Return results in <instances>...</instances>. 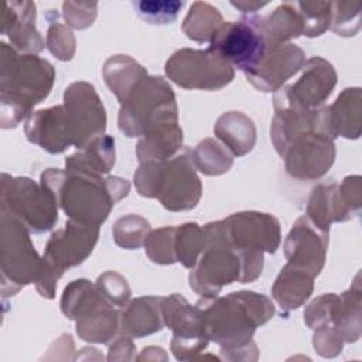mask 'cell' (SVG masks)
I'll list each match as a JSON object with an SVG mask.
<instances>
[{
  "label": "cell",
  "mask_w": 362,
  "mask_h": 362,
  "mask_svg": "<svg viewBox=\"0 0 362 362\" xmlns=\"http://www.w3.org/2000/svg\"><path fill=\"white\" fill-rule=\"evenodd\" d=\"M41 185L72 219L86 225L103 223L113 205L129 194L130 184L119 177L102 178L75 170L48 168Z\"/></svg>",
  "instance_id": "cell-1"
},
{
  "label": "cell",
  "mask_w": 362,
  "mask_h": 362,
  "mask_svg": "<svg viewBox=\"0 0 362 362\" xmlns=\"http://www.w3.org/2000/svg\"><path fill=\"white\" fill-rule=\"evenodd\" d=\"M201 328L204 335L221 345L223 351H240L250 345L256 327L274 314L272 301L255 291H236L226 297L204 298Z\"/></svg>",
  "instance_id": "cell-2"
},
{
  "label": "cell",
  "mask_w": 362,
  "mask_h": 362,
  "mask_svg": "<svg viewBox=\"0 0 362 362\" xmlns=\"http://www.w3.org/2000/svg\"><path fill=\"white\" fill-rule=\"evenodd\" d=\"M1 127H16L33 106L44 100L52 88L54 66L33 54L18 55L1 42Z\"/></svg>",
  "instance_id": "cell-3"
},
{
  "label": "cell",
  "mask_w": 362,
  "mask_h": 362,
  "mask_svg": "<svg viewBox=\"0 0 362 362\" xmlns=\"http://www.w3.org/2000/svg\"><path fill=\"white\" fill-rule=\"evenodd\" d=\"M134 185L140 195L158 198L168 211L192 209L202 191L189 150L171 160L140 164L134 173Z\"/></svg>",
  "instance_id": "cell-4"
},
{
  "label": "cell",
  "mask_w": 362,
  "mask_h": 362,
  "mask_svg": "<svg viewBox=\"0 0 362 362\" xmlns=\"http://www.w3.org/2000/svg\"><path fill=\"white\" fill-rule=\"evenodd\" d=\"M204 247L189 274L191 288L204 298H215L223 286L243 283V259L229 242L222 221L202 228Z\"/></svg>",
  "instance_id": "cell-5"
},
{
  "label": "cell",
  "mask_w": 362,
  "mask_h": 362,
  "mask_svg": "<svg viewBox=\"0 0 362 362\" xmlns=\"http://www.w3.org/2000/svg\"><path fill=\"white\" fill-rule=\"evenodd\" d=\"M1 212L21 222L30 232L49 230L58 221V205L52 195L31 178L1 175Z\"/></svg>",
  "instance_id": "cell-6"
},
{
  "label": "cell",
  "mask_w": 362,
  "mask_h": 362,
  "mask_svg": "<svg viewBox=\"0 0 362 362\" xmlns=\"http://www.w3.org/2000/svg\"><path fill=\"white\" fill-rule=\"evenodd\" d=\"M209 48L245 75L252 74L269 48L263 31V17L249 14L239 21H223L215 31Z\"/></svg>",
  "instance_id": "cell-7"
},
{
  "label": "cell",
  "mask_w": 362,
  "mask_h": 362,
  "mask_svg": "<svg viewBox=\"0 0 362 362\" xmlns=\"http://www.w3.org/2000/svg\"><path fill=\"white\" fill-rule=\"evenodd\" d=\"M165 74L181 88L216 90L232 82L235 69L211 48H182L168 58Z\"/></svg>",
  "instance_id": "cell-8"
},
{
  "label": "cell",
  "mask_w": 362,
  "mask_h": 362,
  "mask_svg": "<svg viewBox=\"0 0 362 362\" xmlns=\"http://www.w3.org/2000/svg\"><path fill=\"white\" fill-rule=\"evenodd\" d=\"M28 229L13 216L1 212V277L14 286L16 291L30 283H37L42 270V259L34 250Z\"/></svg>",
  "instance_id": "cell-9"
},
{
  "label": "cell",
  "mask_w": 362,
  "mask_h": 362,
  "mask_svg": "<svg viewBox=\"0 0 362 362\" xmlns=\"http://www.w3.org/2000/svg\"><path fill=\"white\" fill-rule=\"evenodd\" d=\"M301 76L274 93V109H315L331 95L337 83V72L321 57H313L303 65Z\"/></svg>",
  "instance_id": "cell-10"
},
{
  "label": "cell",
  "mask_w": 362,
  "mask_h": 362,
  "mask_svg": "<svg viewBox=\"0 0 362 362\" xmlns=\"http://www.w3.org/2000/svg\"><path fill=\"white\" fill-rule=\"evenodd\" d=\"M64 109L72 144L78 148L103 134L106 129L105 107L95 90L86 82H74L64 93Z\"/></svg>",
  "instance_id": "cell-11"
},
{
  "label": "cell",
  "mask_w": 362,
  "mask_h": 362,
  "mask_svg": "<svg viewBox=\"0 0 362 362\" xmlns=\"http://www.w3.org/2000/svg\"><path fill=\"white\" fill-rule=\"evenodd\" d=\"M174 99L173 89L161 76H146L122 102L119 110L120 132L127 137L143 136L153 115Z\"/></svg>",
  "instance_id": "cell-12"
},
{
  "label": "cell",
  "mask_w": 362,
  "mask_h": 362,
  "mask_svg": "<svg viewBox=\"0 0 362 362\" xmlns=\"http://www.w3.org/2000/svg\"><path fill=\"white\" fill-rule=\"evenodd\" d=\"M98 236L99 226L69 219L62 229L51 235L42 262L61 277L66 269L81 264L92 253Z\"/></svg>",
  "instance_id": "cell-13"
},
{
  "label": "cell",
  "mask_w": 362,
  "mask_h": 362,
  "mask_svg": "<svg viewBox=\"0 0 362 362\" xmlns=\"http://www.w3.org/2000/svg\"><path fill=\"white\" fill-rule=\"evenodd\" d=\"M286 170L300 180L322 177L335 160L334 139L311 130L296 137L283 154Z\"/></svg>",
  "instance_id": "cell-14"
},
{
  "label": "cell",
  "mask_w": 362,
  "mask_h": 362,
  "mask_svg": "<svg viewBox=\"0 0 362 362\" xmlns=\"http://www.w3.org/2000/svg\"><path fill=\"white\" fill-rule=\"evenodd\" d=\"M175 99L163 105L150 119L136 153L140 164L170 160L182 147Z\"/></svg>",
  "instance_id": "cell-15"
},
{
  "label": "cell",
  "mask_w": 362,
  "mask_h": 362,
  "mask_svg": "<svg viewBox=\"0 0 362 362\" xmlns=\"http://www.w3.org/2000/svg\"><path fill=\"white\" fill-rule=\"evenodd\" d=\"M232 246L274 253L280 243V223L270 214L238 212L222 221Z\"/></svg>",
  "instance_id": "cell-16"
},
{
  "label": "cell",
  "mask_w": 362,
  "mask_h": 362,
  "mask_svg": "<svg viewBox=\"0 0 362 362\" xmlns=\"http://www.w3.org/2000/svg\"><path fill=\"white\" fill-rule=\"evenodd\" d=\"M328 232L314 226L304 215L296 221L284 242L287 263L317 277L325 263Z\"/></svg>",
  "instance_id": "cell-17"
},
{
  "label": "cell",
  "mask_w": 362,
  "mask_h": 362,
  "mask_svg": "<svg viewBox=\"0 0 362 362\" xmlns=\"http://www.w3.org/2000/svg\"><path fill=\"white\" fill-rule=\"evenodd\" d=\"M305 64L304 51L291 44L284 42L267 48L264 58L259 66L249 75L247 81L262 92H276L283 83L296 75Z\"/></svg>",
  "instance_id": "cell-18"
},
{
  "label": "cell",
  "mask_w": 362,
  "mask_h": 362,
  "mask_svg": "<svg viewBox=\"0 0 362 362\" xmlns=\"http://www.w3.org/2000/svg\"><path fill=\"white\" fill-rule=\"evenodd\" d=\"M25 134L31 143L41 146L48 153L65 151L72 146V140L64 105L30 113L25 122Z\"/></svg>",
  "instance_id": "cell-19"
},
{
  "label": "cell",
  "mask_w": 362,
  "mask_h": 362,
  "mask_svg": "<svg viewBox=\"0 0 362 362\" xmlns=\"http://www.w3.org/2000/svg\"><path fill=\"white\" fill-rule=\"evenodd\" d=\"M1 33L11 44L24 52L35 54L44 49V41L35 28V4L33 1H6L1 11Z\"/></svg>",
  "instance_id": "cell-20"
},
{
  "label": "cell",
  "mask_w": 362,
  "mask_h": 362,
  "mask_svg": "<svg viewBox=\"0 0 362 362\" xmlns=\"http://www.w3.org/2000/svg\"><path fill=\"white\" fill-rule=\"evenodd\" d=\"M305 216L318 229L329 232L332 222H344L354 215L345 206L338 184H320L311 192Z\"/></svg>",
  "instance_id": "cell-21"
},
{
  "label": "cell",
  "mask_w": 362,
  "mask_h": 362,
  "mask_svg": "<svg viewBox=\"0 0 362 362\" xmlns=\"http://www.w3.org/2000/svg\"><path fill=\"white\" fill-rule=\"evenodd\" d=\"M163 297H140L133 300L122 314V329L130 337H144L163 329Z\"/></svg>",
  "instance_id": "cell-22"
},
{
  "label": "cell",
  "mask_w": 362,
  "mask_h": 362,
  "mask_svg": "<svg viewBox=\"0 0 362 362\" xmlns=\"http://www.w3.org/2000/svg\"><path fill=\"white\" fill-rule=\"evenodd\" d=\"M65 164L66 170L93 175L107 174L115 164V139L106 134L92 139L78 153L69 156Z\"/></svg>",
  "instance_id": "cell-23"
},
{
  "label": "cell",
  "mask_w": 362,
  "mask_h": 362,
  "mask_svg": "<svg viewBox=\"0 0 362 362\" xmlns=\"http://www.w3.org/2000/svg\"><path fill=\"white\" fill-rule=\"evenodd\" d=\"M215 136L222 140L233 156H245L256 141V129L253 122L240 112L223 113L215 123Z\"/></svg>",
  "instance_id": "cell-24"
},
{
  "label": "cell",
  "mask_w": 362,
  "mask_h": 362,
  "mask_svg": "<svg viewBox=\"0 0 362 362\" xmlns=\"http://www.w3.org/2000/svg\"><path fill=\"white\" fill-rule=\"evenodd\" d=\"M313 281L311 274L287 263L272 287V296L281 310L298 308L310 297Z\"/></svg>",
  "instance_id": "cell-25"
},
{
  "label": "cell",
  "mask_w": 362,
  "mask_h": 362,
  "mask_svg": "<svg viewBox=\"0 0 362 362\" xmlns=\"http://www.w3.org/2000/svg\"><path fill=\"white\" fill-rule=\"evenodd\" d=\"M361 89L348 88L328 107L329 124L334 136L358 139L361 134Z\"/></svg>",
  "instance_id": "cell-26"
},
{
  "label": "cell",
  "mask_w": 362,
  "mask_h": 362,
  "mask_svg": "<svg viewBox=\"0 0 362 362\" xmlns=\"http://www.w3.org/2000/svg\"><path fill=\"white\" fill-rule=\"evenodd\" d=\"M146 76V69L129 55L110 57L103 65L105 82L120 103Z\"/></svg>",
  "instance_id": "cell-27"
},
{
  "label": "cell",
  "mask_w": 362,
  "mask_h": 362,
  "mask_svg": "<svg viewBox=\"0 0 362 362\" xmlns=\"http://www.w3.org/2000/svg\"><path fill=\"white\" fill-rule=\"evenodd\" d=\"M263 31L267 45H279L303 35V20L293 1L280 4L272 14L263 17Z\"/></svg>",
  "instance_id": "cell-28"
},
{
  "label": "cell",
  "mask_w": 362,
  "mask_h": 362,
  "mask_svg": "<svg viewBox=\"0 0 362 362\" xmlns=\"http://www.w3.org/2000/svg\"><path fill=\"white\" fill-rule=\"evenodd\" d=\"M117 311L106 300L96 308L76 320L78 335L88 342L106 344L116 332Z\"/></svg>",
  "instance_id": "cell-29"
},
{
  "label": "cell",
  "mask_w": 362,
  "mask_h": 362,
  "mask_svg": "<svg viewBox=\"0 0 362 362\" xmlns=\"http://www.w3.org/2000/svg\"><path fill=\"white\" fill-rule=\"evenodd\" d=\"M334 328L346 342H355L361 335V288L359 276L354 286L339 297Z\"/></svg>",
  "instance_id": "cell-30"
},
{
  "label": "cell",
  "mask_w": 362,
  "mask_h": 362,
  "mask_svg": "<svg viewBox=\"0 0 362 362\" xmlns=\"http://www.w3.org/2000/svg\"><path fill=\"white\" fill-rule=\"evenodd\" d=\"M105 298L89 280L79 279L65 287L61 298V310L71 320H79L93 308H96Z\"/></svg>",
  "instance_id": "cell-31"
},
{
  "label": "cell",
  "mask_w": 362,
  "mask_h": 362,
  "mask_svg": "<svg viewBox=\"0 0 362 362\" xmlns=\"http://www.w3.org/2000/svg\"><path fill=\"white\" fill-rule=\"evenodd\" d=\"M223 24L219 10L209 3L195 1L182 23V31L197 42H211L215 31Z\"/></svg>",
  "instance_id": "cell-32"
},
{
  "label": "cell",
  "mask_w": 362,
  "mask_h": 362,
  "mask_svg": "<svg viewBox=\"0 0 362 362\" xmlns=\"http://www.w3.org/2000/svg\"><path fill=\"white\" fill-rule=\"evenodd\" d=\"M191 158L195 168L206 175L223 174L233 163L229 151L214 139H205L201 141L197 148L191 151Z\"/></svg>",
  "instance_id": "cell-33"
},
{
  "label": "cell",
  "mask_w": 362,
  "mask_h": 362,
  "mask_svg": "<svg viewBox=\"0 0 362 362\" xmlns=\"http://www.w3.org/2000/svg\"><path fill=\"white\" fill-rule=\"evenodd\" d=\"M204 247V233L198 223H184L175 228V257L182 266L192 269Z\"/></svg>",
  "instance_id": "cell-34"
},
{
  "label": "cell",
  "mask_w": 362,
  "mask_h": 362,
  "mask_svg": "<svg viewBox=\"0 0 362 362\" xmlns=\"http://www.w3.org/2000/svg\"><path fill=\"white\" fill-rule=\"evenodd\" d=\"M150 232L148 222L134 214L119 218L112 229L113 239L117 246L124 249H137L144 242Z\"/></svg>",
  "instance_id": "cell-35"
},
{
  "label": "cell",
  "mask_w": 362,
  "mask_h": 362,
  "mask_svg": "<svg viewBox=\"0 0 362 362\" xmlns=\"http://www.w3.org/2000/svg\"><path fill=\"white\" fill-rule=\"evenodd\" d=\"M132 4L139 17L146 23L153 25H167L177 20L178 13L185 3L180 0H139Z\"/></svg>",
  "instance_id": "cell-36"
},
{
  "label": "cell",
  "mask_w": 362,
  "mask_h": 362,
  "mask_svg": "<svg viewBox=\"0 0 362 362\" xmlns=\"http://www.w3.org/2000/svg\"><path fill=\"white\" fill-rule=\"evenodd\" d=\"M332 1H294L303 20V35L318 37L331 24Z\"/></svg>",
  "instance_id": "cell-37"
},
{
  "label": "cell",
  "mask_w": 362,
  "mask_h": 362,
  "mask_svg": "<svg viewBox=\"0 0 362 362\" xmlns=\"http://www.w3.org/2000/svg\"><path fill=\"white\" fill-rule=\"evenodd\" d=\"M175 228L164 226L148 232L144 246L148 259L158 264H173L177 262L175 249Z\"/></svg>",
  "instance_id": "cell-38"
},
{
  "label": "cell",
  "mask_w": 362,
  "mask_h": 362,
  "mask_svg": "<svg viewBox=\"0 0 362 362\" xmlns=\"http://www.w3.org/2000/svg\"><path fill=\"white\" fill-rule=\"evenodd\" d=\"M361 8L358 1H334L331 3V24L329 28L338 35L351 37L359 31Z\"/></svg>",
  "instance_id": "cell-39"
},
{
  "label": "cell",
  "mask_w": 362,
  "mask_h": 362,
  "mask_svg": "<svg viewBox=\"0 0 362 362\" xmlns=\"http://www.w3.org/2000/svg\"><path fill=\"white\" fill-rule=\"evenodd\" d=\"M338 304L339 297L335 294H324L315 298L304 313L305 324L313 329H320L331 325L334 327Z\"/></svg>",
  "instance_id": "cell-40"
},
{
  "label": "cell",
  "mask_w": 362,
  "mask_h": 362,
  "mask_svg": "<svg viewBox=\"0 0 362 362\" xmlns=\"http://www.w3.org/2000/svg\"><path fill=\"white\" fill-rule=\"evenodd\" d=\"M49 28L47 34V48L62 61H68L74 57L75 52V37L72 31L58 23V16L52 20L49 18Z\"/></svg>",
  "instance_id": "cell-41"
},
{
  "label": "cell",
  "mask_w": 362,
  "mask_h": 362,
  "mask_svg": "<svg viewBox=\"0 0 362 362\" xmlns=\"http://www.w3.org/2000/svg\"><path fill=\"white\" fill-rule=\"evenodd\" d=\"M96 288L112 305L123 307L130 298V287L123 276L116 272H106L98 277Z\"/></svg>",
  "instance_id": "cell-42"
},
{
  "label": "cell",
  "mask_w": 362,
  "mask_h": 362,
  "mask_svg": "<svg viewBox=\"0 0 362 362\" xmlns=\"http://www.w3.org/2000/svg\"><path fill=\"white\" fill-rule=\"evenodd\" d=\"M96 1H65L62 4L65 21L78 30L92 25L96 17Z\"/></svg>",
  "instance_id": "cell-43"
},
{
  "label": "cell",
  "mask_w": 362,
  "mask_h": 362,
  "mask_svg": "<svg viewBox=\"0 0 362 362\" xmlns=\"http://www.w3.org/2000/svg\"><path fill=\"white\" fill-rule=\"evenodd\" d=\"M339 192L341 198L348 208V211L352 215H358L361 209V177L359 175H352L346 177L344 182L339 185Z\"/></svg>",
  "instance_id": "cell-44"
},
{
  "label": "cell",
  "mask_w": 362,
  "mask_h": 362,
  "mask_svg": "<svg viewBox=\"0 0 362 362\" xmlns=\"http://www.w3.org/2000/svg\"><path fill=\"white\" fill-rule=\"evenodd\" d=\"M230 4L243 13H255L259 8L264 7L267 4V1H263V3H260V1H232Z\"/></svg>",
  "instance_id": "cell-45"
}]
</instances>
